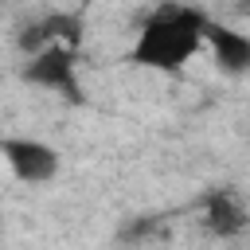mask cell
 <instances>
[{
    "label": "cell",
    "instance_id": "obj_1",
    "mask_svg": "<svg viewBox=\"0 0 250 250\" xmlns=\"http://www.w3.org/2000/svg\"><path fill=\"white\" fill-rule=\"evenodd\" d=\"M207 23H211L207 12H199V8H188V4H160V8L148 12V20L141 23L129 59H133L137 66L172 74V70H180V66L203 47Z\"/></svg>",
    "mask_w": 250,
    "mask_h": 250
},
{
    "label": "cell",
    "instance_id": "obj_2",
    "mask_svg": "<svg viewBox=\"0 0 250 250\" xmlns=\"http://www.w3.org/2000/svg\"><path fill=\"white\" fill-rule=\"evenodd\" d=\"M23 82L39 86V90H51L59 98H70V102H82V86H78V62H74V47H62V43H51L43 51H35L27 62H23Z\"/></svg>",
    "mask_w": 250,
    "mask_h": 250
},
{
    "label": "cell",
    "instance_id": "obj_3",
    "mask_svg": "<svg viewBox=\"0 0 250 250\" xmlns=\"http://www.w3.org/2000/svg\"><path fill=\"white\" fill-rule=\"evenodd\" d=\"M0 156L12 168V176L23 184H51L59 176V148L39 137H4Z\"/></svg>",
    "mask_w": 250,
    "mask_h": 250
},
{
    "label": "cell",
    "instance_id": "obj_4",
    "mask_svg": "<svg viewBox=\"0 0 250 250\" xmlns=\"http://www.w3.org/2000/svg\"><path fill=\"white\" fill-rule=\"evenodd\" d=\"M203 47H211L215 66L230 78H242L250 70V35H242L234 27H223V23H207Z\"/></svg>",
    "mask_w": 250,
    "mask_h": 250
},
{
    "label": "cell",
    "instance_id": "obj_5",
    "mask_svg": "<svg viewBox=\"0 0 250 250\" xmlns=\"http://www.w3.org/2000/svg\"><path fill=\"white\" fill-rule=\"evenodd\" d=\"M203 223H207L211 234H219V238H234V234L246 230V207H242V199H238L234 191H215V195H207Z\"/></svg>",
    "mask_w": 250,
    "mask_h": 250
}]
</instances>
